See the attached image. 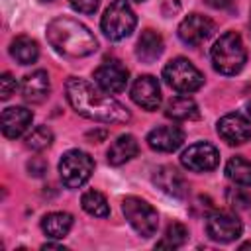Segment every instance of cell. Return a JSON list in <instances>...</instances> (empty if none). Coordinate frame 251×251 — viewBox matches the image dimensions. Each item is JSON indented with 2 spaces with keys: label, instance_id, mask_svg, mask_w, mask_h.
I'll return each mask as SVG.
<instances>
[{
  "label": "cell",
  "instance_id": "29",
  "mask_svg": "<svg viewBox=\"0 0 251 251\" xmlns=\"http://www.w3.org/2000/svg\"><path fill=\"white\" fill-rule=\"evenodd\" d=\"M69 4L73 6V10L80 14H94L98 10L100 0H69Z\"/></svg>",
  "mask_w": 251,
  "mask_h": 251
},
{
  "label": "cell",
  "instance_id": "32",
  "mask_svg": "<svg viewBox=\"0 0 251 251\" xmlns=\"http://www.w3.org/2000/svg\"><path fill=\"white\" fill-rule=\"evenodd\" d=\"M247 114H249V116H251V100H249V102H247Z\"/></svg>",
  "mask_w": 251,
  "mask_h": 251
},
{
  "label": "cell",
  "instance_id": "10",
  "mask_svg": "<svg viewBox=\"0 0 251 251\" xmlns=\"http://www.w3.org/2000/svg\"><path fill=\"white\" fill-rule=\"evenodd\" d=\"M214 31H216L214 20H210L208 16H202V14H190L178 25L180 41L190 45V47L202 45L206 39H210L214 35Z\"/></svg>",
  "mask_w": 251,
  "mask_h": 251
},
{
  "label": "cell",
  "instance_id": "30",
  "mask_svg": "<svg viewBox=\"0 0 251 251\" xmlns=\"http://www.w3.org/2000/svg\"><path fill=\"white\" fill-rule=\"evenodd\" d=\"M27 171H29V175H33V176H43L45 171H47V163H45L41 157H33V159L27 163Z\"/></svg>",
  "mask_w": 251,
  "mask_h": 251
},
{
  "label": "cell",
  "instance_id": "9",
  "mask_svg": "<svg viewBox=\"0 0 251 251\" xmlns=\"http://www.w3.org/2000/svg\"><path fill=\"white\" fill-rule=\"evenodd\" d=\"M243 231L241 220L231 212H214L206 218V233L212 241L231 243Z\"/></svg>",
  "mask_w": 251,
  "mask_h": 251
},
{
  "label": "cell",
  "instance_id": "17",
  "mask_svg": "<svg viewBox=\"0 0 251 251\" xmlns=\"http://www.w3.org/2000/svg\"><path fill=\"white\" fill-rule=\"evenodd\" d=\"M49 90H51L49 75L43 69L33 71L31 75H25L24 80H22V96L29 104H41V102H45L47 96H49Z\"/></svg>",
  "mask_w": 251,
  "mask_h": 251
},
{
  "label": "cell",
  "instance_id": "22",
  "mask_svg": "<svg viewBox=\"0 0 251 251\" xmlns=\"http://www.w3.org/2000/svg\"><path fill=\"white\" fill-rule=\"evenodd\" d=\"M10 55L20 65H31L39 57V45L35 39L27 37V35H20L10 43Z\"/></svg>",
  "mask_w": 251,
  "mask_h": 251
},
{
  "label": "cell",
  "instance_id": "18",
  "mask_svg": "<svg viewBox=\"0 0 251 251\" xmlns=\"http://www.w3.org/2000/svg\"><path fill=\"white\" fill-rule=\"evenodd\" d=\"M137 153H139V143H137V139H135L131 133H122V135H118V137L112 141V145L108 147L106 157H108V163H110V165L120 167V165L127 163V161H131Z\"/></svg>",
  "mask_w": 251,
  "mask_h": 251
},
{
  "label": "cell",
  "instance_id": "25",
  "mask_svg": "<svg viewBox=\"0 0 251 251\" xmlns=\"http://www.w3.org/2000/svg\"><path fill=\"white\" fill-rule=\"evenodd\" d=\"M80 206L86 214L94 216V218H106L110 214V206H108V200L102 192L98 190H86L82 196H80Z\"/></svg>",
  "mask_w": 251,
  "mask_h": 251
},
{
  "label": "cell",
  "instance_id": "3",
  "mask_svg": "<svg viewBox=\"0 0 251 251\" xmlns=\"http://www.w3.org/2000/svg\"><path fill=\"white\" fill-rule=\"evenodd\" d=\"M210 59L220 75H237L247 61V51L241 35L235 31L222 33L210 49Z\"/></svg>",
  "mask_w": 251,
  "mask_h": 251
},
{
  "label": "cell",
  "instance_id": "28",
  "mask_svg": "<svg viewBox=\"0 0 251 251\" xmlns=\"http://www.w3.org/2000/svg\"><path fill=\"white\" fill-rule=\"evenodd\" d=\"M16 88H18L16 78H14L10 73H4V75L0 76V98H2V100H8V98L16 92Z\"/></svg>",
  "mask_w": 251,
  "mask_h": 251
},
{
  "label": "cell",
  "instance_id": "33",
  "mask_svg": "<svg viewBox=\"0 0 251 251\" xmlns=\"http://www.w3.org/2000/svg\"><path fill=\"white\" fill-rule=\"evenodd\" d=\"M247 247H251V241H249V243H243V245H241V249H247Z\"/></svg>",
  "mask_w": 251,
  "mask_h": 251
},
{
  "label": "cell",
  "instance_id": "1",
  "mask_svg": "<svg viewBox=\"0 0 251 251\" xmlns=\"http://www.w3.org/2000/svg\"><path fill=\"white\" fill-rule=\"evenodd\" d=\"M67 100L76 114L100 124H126L131 120L129 110L102 88H94L88 80L71 76L65 84Z\"/></svg>",
  "mask_w": 251,
  "mask_h": 251
},
{
  "label": "cell",
  "instance_id": "5",
  "mask_svg": "<svg viewBox=\"0 0 251 251\" xmlns=\"http://www.w3.org/2000/svg\"><path fill=\"white\" fill-rule=\"evenodd\" d=\"M122 212L137 235L149 239L157 233L159 214L147 200L137 198V196H126L122 200Z\"/></svg>",
  "mask_w": 251,
  "mask_h": 251
},
{
  "label": "cell",
  "instance_id": "34",
  "mask_svg": "<svg viewBox=\"0 0 251 251\" xmlns=\"http://www.w3.org/2000/svg\"><path fill=\"white\" fill-rule=\"evenodd\" d=\"M41 2H51V0H41Z\"/></svg>",
  "mask_w": 251,
  "mask_h": 251
},
{
  "label": "cell",
  "instance_id": "13",
  "mask_svg": "<svg viewBox=\"0 0 251 251\" xmlns=\"http://www.w3.org/2000/svg\"><path fill=\"white\" fill-rule=\"evenodd\" d=\"M129 96H131V100L139 108H143L147 112H155L161 106V86H159V80L153 75L137 76L133 80V84H131Z\"/></svg>",
  "mask_w": 251,
  "mask_h": 251
},
{
  "label": "cell",
  "instance_id": "20",
  "mask_svg": "<svg viewBox=\"0 0 251 251\" xmlns=\"http://www.w3.org/2000/svg\"><path fill=\"white\" fill-rule=\"evenodd\" d=\"M165 116L175 120V122H186V120H196L200 116L198 104L190 96H175L167 102L165 106Z\"/></svg>",
  "mask_w": 251,
  "mask_h": 251
},
{
  "label": "cell",
  "instance_id": "7",
  "mask_svg": "<svg viewBox=\"0 0 251 251\" xmlns=\"http://www.w3.org/2000/svg\"><path fill=\"white\" fill-rule=\"evenodd\" d=\"M92 173H94V159L88 153L80 149H71L63 153L59 161V175L67 188H80L84 182H88Z\"/></svg>",
  "mask_w": 251,
  "mask_h": 251
},
{
  "label": "cell",
  "instance_id": "12",
  "mask_svg": "<svg viewBox=\"0 0 251 251\" xmlns=\"http://www.w3.org/2000/svg\"><path fill=\"white\" fill-rule=\"evenodd\" d=\"M216 129L218 135L229 145H241L251 139V122L239 112H229L222 116Z\"/></svg>",
  "mask_w": 251,
  "mask_h": 251
},
{
  "label": "cell",
  "instance_id": "8",
  "mask_svg": "<svg viewBox=\"0 0 251 251\" xmlns=\"http://www.w3.org/2000/svg\"><path fill=\"white\" fill-rule=\"evenodd\" d=\"M218 163H220V151L208 141L192 143L180 155V165L192 173L214 171L218 167Z\"/></svg>",
  "mask_w": 251,
  "mask_h": 251
},
{
  "label": "cell",
  "instance_id": "6",
  "mask_svg": "<svg viewBox=\"0 0 251 251\" xmlns=\"http://www.w3.org/2000/svg\"><path fill=\"white\" fill-rule=\"evenodd\" d=\"M163 78L173 90L180 94L196 92L204 84V75L184 57H176L169 61L163 69Z\"/></svg>",
  "mask_w": 251,
  "mask_h": 251
},
{
  "label": "cell",
  "instance_id": "23",
  "mask_svg": "<svg viewBox=\"0 0 251 251\" xmlns=\"http://www.w3.org/2000/svg\"><path fill=\"white\" fill-rule=\"evenodd\" d=\"M226 176L239 186H251V161L235 155L226 165Z\"/></svg>",
  "mask_w": 251,
  "mask_h": 251
},
{
  "label": "cell",
  "instance_id": "31",
  "mask_svg": "<svg viewBox=\"0 0 251 251\" xmlns=\"http://www.w3.org/2000/svg\"><path fill=\"white\" fill-rule=\"evenodd\" d=\"M210 8H216V10H226L233 4V0H204Z\"/></svg>",
  "mask_w": 251,
  "mask_h": 251
},
{
  "label": "cell",
  "instance_id": "15",
  "mask_svg": "<svg viewBox=\"0 0 251 251\" xmlns=\"http://www.w3.org/2000/svg\"><path fill=\"white\" fill-rule=\"evenodd\" d=\"M184 141V131L178 126H157L147 133V145L159 153H173Z\"/></svg>",
  "mask_w": 251,
  "mask_h": 251
},
{
  "label": "cell",
  "instance_id": "4",
  "mask_svg": "<svg viewBox=\"0 0 251 251\" xmlns=\"http://www.w3.org/2000/svg\"><path fill=\"white\" fill-rule=\"evenodd\" d=\"M135 25H137V16L127 4V0H114L104 10L100 20V27L110 41L126 39L127 35H131Z\"/></svg>",
  "mask_w": 251,
  "mask_h": 251
},
{
  "label": "cell",
  "instance_id": "11",
  "mask_svg": "<svg viewBox=\"0 0 251 251\" xmlns=\"http://www.w3.org/2000/svg\"><path fill=\"white\" fill-rule=\"evenodd\" d=\"M127 78H129V71L118 59L104 61L94 71V82L98 84V88H102L108 94H120L122 90H126Z\"/></svg>",
  "mask_w": 251,
  "mask_h": 251
},
{
  "label": "cell",
  "instance_id": "24",
  "mask_svg": "<svg viewBox=\"0 0 251 251\" xmlns=\"http://www.w3.org/2000/svg\"><path fill=\"white\" fill-rule=\"evenodd\" d=\"M186 239H188V227L180 222H173V224L167 226L163 237L157 241L155 247H159V249H178L186 243Z\"/></svg>",
  "mask_w": 251,
  "mask_h": 251
},
{
  "label": "cell",
  "instance_id": "19",
  "mask_svg": "<svg viewBox=\"0 0 251 251\" xmlns=\"http://www.w3.org/2000/svg\"><path fill=\"white\" fill-rule=\"evenodd\" d=\"M165 51V43L161 33H157L155 29H143L137 45H135V55L141 63H153L157 61Z\"/></svg>",
  "mask_w": 251,
  "mask_h": 251
},
{
  "label": "cell",
  "instance_id": "21",
  "mask_svg": "<svg viewBox=\"0 0 251 251\" xmlns=\"http://www.w3.org/2000/svg\"><path fill=\"white\" fill-rule=\"evenodd\" d=\"M73 227V216L67 212H51L41 220V229L51 239H63Z\"/></svg>",
  "mask_w": 251,
  "mask_h": 251
},
{
  "label": "cell",
  "instance_id": "27",
  "mask_svg": "<svg viewBox=\"0 0 251 251\" xmlns=\"http://www.w3.org/2000/svg\"><path fill=\"white\" fill-rule=\"evenodd\" d=\"M226 200L231 208L235 210H245L251 206V196L243 190V188H227L226 192Z\"/></svg>",
  "mask_w": 251,
  "mask_h": 251
},
{
  "label": "cell",
  "instance_id": "2",
  "mask_svg": "<svg viewBox=\"0 0 251 251\" xmlns=\"http://www.w3.org/2000/svg\"><path fill=\"white\" fill-rule=\"evenodd\" d=\"M47 41L59 55L71 59L86 57L98 49L94 33L78 20L67 16L55 18L47 24Z\"/></svg>",
  "mask_w": 251,
  "mask_h": 251
},
{
  "label": "cell",
  "instance_id": "26",
  "mask_svg": "<svg viewBox=\"0 0 251 251\" xmlns=\"http://www.w3.org/2000/svg\"><path fill=\"white\" fill-rule=\"evenodd\" d=\"M53 143V131L47 126H35L25 135V147L31 151H43Z\"/></svg>",
  "mask_w": 251,
  "mask_h": 251
},
{
  "label": "cell",
  "instance_id": "14",
  "mask_svg": "<svg viewBox=\"0 0 251 251\" xmlns=\"http://www.w3.org/2000/svg\"><path fill=\"white\" fill-rule=\"evenodd\" d=\"M31 120H33V112L31 110H27L24 106H10L0 116L2 133L8 139H16V137H20L22 133L27 131V127L31 126Z\"/></svg>",
  "mask_w": 251,
  "mask_h": 251
},
{
  "label": "cell",
  "instance_id": "35",
  "mask_svg": "<svg viewBox=\"0 0 251 251\" xmlns=\"http://www.w3.org/2000/svg\"><path fill=\"white\" fill-rule=\"evenodd\" d=\"M135 2H145V0H135Z\"/></svg>",
  "mask_w": 251,
  "mask_h": 251
},
{
  "label": "cell",
  "instance_id": "16",
  "mask_svg": "<svg viewBox=\"0 0 251 251\" xmlns=\"http://www.w3.org/2000/svg\"><path fill=\"white\" fill-rule=\"evenodd\" d=\"M153 182L169 196H175V198H184L186 192H188V184H186V178L184 175L171 167V165H163L159 167L155 173H153Z\"/></svg>",
  "mask_w": 251,
  "mask_h": 251
}]
</instances>
